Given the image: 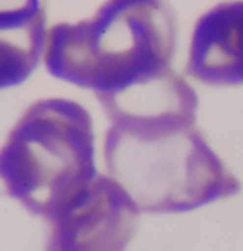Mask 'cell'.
<instances>
[{"label": "cell", "instance_id": "obj_2", "mask_svg": "<svg viewBox=\"0 0 243 251\" xmlns=\"http://www.w3.org/2000/svg\"><path fill=\"white\" fill-rule=\"evenodd\" d=\"M104 156L108 175L145 213H183L242 190L197 123L110 125Z\"/></svg>", "mask_w": 243, "mask_h": 251}, {"label": "cell", "instance_id": "obj_8", "mask_svg": "<svg viewBox=\"0 0 243 251\" xmlns=\"http://www.w3.org/2000/svg\"><path fill=\"white\" fill-rule=\"evenodd\" d=\"M45 0H0V17L15 15L44 5Z\"/></svg>", "mask_w": 243, "mask_h": 251}, {"label": "cell", "instance_id": "obj_7", "mask_svg": "<svg viewBox=\"0 0 243 251\" xmlns=\"http://www.w3.org/2000/svg\"><path fill=\"white\" fill-rule=\"evenodd\" d=\"M47 32L45 3L0 17V90L17 87L33 74L44 57Z\"/></svg>", "mask_w": 243, "mask_h": 251}, {"label": "cell", "instance_id": "obj_4", "mask_svg": "<svg viewBox=\"0 0 243 251\" xmlns=\"http://www.w3.org/2000/svg\"><path fill=\"white\" fill-rule=\"evenodd\" d=\"M140 213L120 183L97 173L49 220L45 251H125Z\"/></svg>", "mask_w": 243, "mask_h": 251}, {"label": "cell", "instance_id": "obj_5", "mask_svg": "<svg viewBox=\"0 0 243 251\" xmlns=\"http://www.w3.org/2000/svg\"><path fill=\"white\" fill-rule=\"evenodd\" d=\"M185 74L212 87L243 85V0L221 2L197 20Z\"/></svg>", "mask_w": 243, "mask_h": 251}, {"label": "cell", "instance_id": "obj_1", "mask_svg": "<svg viewBox=\"0 0 243 251\" xmlns=\"http://www.w3.org/2000/svg\"><path fill=\"white\" fill-rule=\"evenodd\" d=\"M177 47L167 0H107L88 19L49 28L44 62L50 75L99 97L172 69Z\"/></svg>", "mask_w": 243, "mask_h": 251}, {"label": "cell", "instance_id": "obj_6", "mask_svg": "<svg viewBox=\"0 0 243 251\" xmlns=\"http://www.w3.org/2000/svg\"><path fill=\"white\" fill-rule=\"evenodd\" d=\"M97 100L110 125L115 126L163 122L197 123V92L173 69L132 85L127 90L99 95Z\"/></svg>", "mask_w": 243, "mask_h": 251}, {"label": "cell", "instance_id": "obj_3", "mask_svg": "<svg viewBox=\"0 0 243 251\" xmlns=\"http://www.w3.org/2000/svg\"><path fill=\"white\" fill-rule=\"evenodd\" d=\"M95 175L92 117L70 99L32 103L0 148L5 193L47 221Z\"/></svg>", "mask_w": 243, "mask_h": 251}]
</instances>
